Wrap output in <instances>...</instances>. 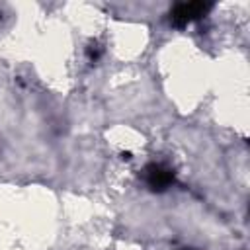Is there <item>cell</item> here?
I'll return each mask as SVG.
<instances>
[{
  "mask_svg": "<svg viewBox=\"0 0 250 250\" xmlns=\"http://www.w3.org/2000/svg\"><path fill=\"white\" fill-rule=\"evenodd\" d=\"M209 8H211V4H207V2H182L172 8L170 20L176 27H184V25L191 23L193 20L205 16Z\"/></svg>",
  "mask_w": 250,
  "mask_h": 250,
  "instance_id": "cell-1",
  "label": "cell"
},
{
  "mask_svg": "<svg viewBox=\"0 0 250 250\" xmlns=\"http://www.w3.org/2000/svg\"><path fill=\"white\" fill-rule=\"evenodd\" d=\"M145 182L154 191H164L174 182V172L164 164H148L145 168Z\"/></svg>",
  "mask_w": 250,
  "mask_h": 250,
  "instance_id": "cell-2",
  "label": "cell"
}]
</instances>
